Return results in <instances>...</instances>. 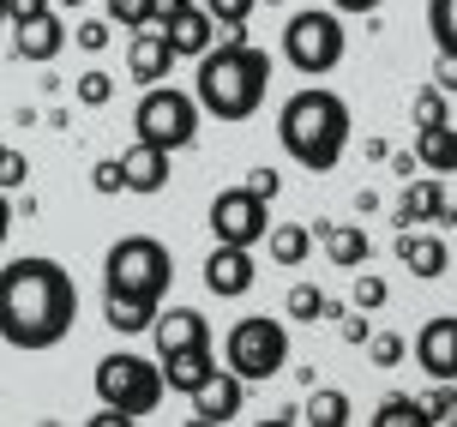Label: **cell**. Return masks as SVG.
<instances>
[{"label":"cell","instance_id":"29","mask_svg":"<svg viewBox=\"0 0 457 427\" xmlns=\"http://www.w3.org/2000/svg\"><path fill=\"white\" fill-rule=\"evenodd\" d=\"M373 427H421V398L391 391L386 404H379V415H373Z\"/></svg>","mask_w":457,"mask_h":427},{"label":"cell","instance_id":"25","mask_svg":"<svg viewBox=\"0 0 457 427\" xmlns=\"http://www.w3.org/2000/svg\"><path fill=\"white\" fill-rule=\"evenodd\" d=\"M301 422H313V427H343V422H349V391H337V385H320V391L307 398V409H301Z\"/></svg>","mask_w":457,"mask_h":427},{"label":"cell","instance_id":"17","mask_svg":"<svg viewBox=\"0 0 457 427\" xmlns=\"http://www.w3.org/2000/svg\"><path fill=\"white\" fill-rule=\"evenodd\" d=\"M175 67V48L162 43V30H133V43H127V72H133V85H162Z\"/></svg>","mask_w":457,"mask_h":427},{"label":"cell","instance_id":"45","mask_svg":"<svg viewBox=\"0 0 457 427\" xmlns=\"http://www.w3.org/2000/svg\"><path fill=\"white\" fill-rule=\"evenodd\" d=\"M259 6H283V0H259Z\"/></svg>","mask_w":457,"mask_h":427},{"label":"cell","instance_id":"26","mask_svg":"<svg viewBox=\"0 0 457 427\" xmlns=\"http://www.w3.org/2000/svg\"><path fill=\"white\" fill-rule=\"evenodd\" d=\"M349 301H355V314H379V307L391 301V283L379 277V271H361V265H355V295H349Z\"/></svg>","mask_w":457,"mask_h":427},{"label":"cell","instance_id":"33","mask_svg":"<svg viewBox=\"0 0 457 427\" xmlns=\"http://www.w3.org/2000/svg\"><path fill=\"white\" fill-rule=\"evenodd\" d=\"M452 13H457V0H428V30H434L439 54H452V43H457V24H452Z\"/></svg>","mask_w":457,"mask_h":427},{"label":"cell","instance_id":"37","mask_svg":"<svg viewBox=\"0 0 457 427\" xmlns=\"http://www.w3.org/2000/svg\"><path fill=\"white\" fill-rule=\"evenodd\" d=\"M247 193H253V199H265V205H271L277 193H283V175H277V169H253V175H247Z\"/></svg>","mask_w":457,"mask_h":427},{"label":"cell","instance_id":"9","mask_svg":"<svg viewBox=\"0 0 457 427\" xmlns=\"http://www.w3.org/2000/svg\"><path fill=\"white\" fill-rule=\"evenodd\" d=\"M205 223L217 241H228V247H259L265 241V229H271V205L253 199L247 187H223L217 199H211Z\"/></svg>","mask_w":457,"mask_h":427},{"label":"cell","instance_id":"2","mask_svg":"<svg viewBox=\"0 0 457 427\" xmlns=\"http://www.w3.org/2000/svg\"><path fill=\"white\" fill-rule=\"evenodd\" d=\"M169 283H175V253L157 235H120L103 253V325L120 338L151 331L157 307L169 301Z\"/></svg>","mask_w":457,"mask_h":427},{"label":"cell","instance_id":"21","mask_svg":"<svg viewBox=\"0 0 457 427\" xmlns=\"http://www.w3.org/2000/svg\"><path fill=\"white\" fill-rule=\"evenodd\" d=\"M157 367H162V385H169V391L193 398V391L211 380L217 356H211V349H175V356H157Z\"/></svg>","mask_w":457,"mask_h":427},{"label":"cell","instance_id":"20","mask_svg":"<svg viewBox=\"0 0 457 427\" xmlns=\"http://www.w3.org/2000/svg\"><path fill=\"white\" fill-rule=\"evenodd\" d=\"M313 241H325V259H331L337 271L367 265V253H373V241H367L361 223H313Z\"/></svg>","mask_w":457,"mask_h":427},{"label":"cell","instance_id":"11","mask_svg":"<svg viewBox=\"0 0 457 427\" xmlns=\"http://www.w3.org/2000/svg\"><path fill=\"white\" fill-rule=\"evenodd\" d=\"M253 247H228V241H217V247L205 253V289L223 295V301H241V295L253 289Z\"/></svg>","mask_w":457,"mask_h":427},{"label":"cell","instance_id":"18","mask_svg":"<svg viewBox=\"0 0 457 427\" xmlns=\"http://www.w3.org/2000/svg\"><path fill=\"white\" fill-rule=\"evenodd\" d=\"M169 169H175V157L169 151H157V145H127V157H120V175H127V193H162L169 187Z\"/></svg>","mask_w":457,"mask_h":427},{"label":"cell","instance_id":"4","mask_svg":"<svg viewBox=\"0 0 457 427\" xmlns=\"http://www.w3.org/2000/svg\"><path fill=\"white\" fill-rule=\"evenodd\" d=\"M349 103H343L337 90L325 85H301L295 96H283V109H277V138H283V151L301 163V169H313V175H331L349 151Z\"/></svg>","mask_w":457,"mask_h":427},{"label":"cell","instance_id":"30","mask_svg":"<svg viewBox=\"0 0 457 427\" xmlns=\"http://www.w3.org/2000/svg\"><path fill=\"white\" fill-rule=\"evenodd\" d=\"M72 96H79L85 109H109V103H114V79H109L103 67H91L79 85H72Z\"/></svg>","mask_w":457,"mask_h":427},{"label":"cell","instance_id":"31","mask_svg":"<svg viewBox=\"0 0 457 427\" xmlns=\"http://www.w3.org/2000/svg\"><path fill=\"white\" fill-rule=\"evenodd\" d=\"M320 307H325V289H320V283H295V289H289V301H283V314L301 319V325H313V319H320Z\"/></svg>","mask_w":457,"mask_h":427},{"label":"cell","instance_id":"46","mask_svg":"<svg viewBox=\"0 0 457 427\" xmlns=\"http://www.w3.org/2000/svg\"><path fill=\"white\" fill-rule=\"evenodd\" d=\"M0 24H6V0H0Z\"/></svg>","mask_w":457,"mask_h":427},{"label":"cell","instance_id":"3","mask_svg":"<svg viewBox=\"0 0 457 427\" xmlns=\"http://www.w3.org/2000/svg\"><path fill=\"white\" fill-rule=\"evenodd\" d=\"M271 96V54L253 43H211L199 54V79H193V103L199 114L217 121H253Z\"/></svg>","mask_w":457,"mask_h":427},{"label":"cell","instance_id":"24","mask_svg":"<svg viewBox=\"0 0 457 427\" xmlns=\"http://www.w3.org/2000/svg\"><path fill=\"white\" fill-rule=\"evenodd\" d=\"M199 6H205V19L217 24V37H223V43H253L247 19H253V6H259V0H199Z\"/></svg>","mask_w":457,"mask_h":427},{"label":"cell","instance_id":"41","mask_svg":"<svg viewBox=\"0 0 457 427\" xmlns=\"http://www.w3.org/2000/svg\"><path fill=\"white\" fill-rule=\"evenodd\" d=\"M379 6H386V0H331V13H343V19H349V13L361 19V13H379Z\"/></svg>","mask_w":457,"mask_h":427},{"label":"cell","instance_id":"1","mask_svg":"<svg viewBox=\"0 0 457 427\" xmlns=\"http://www.w3.org/2000/svg\"><path fill=\"white\" fill-rule=\"evenodd\" d=\"M72 319H79V289L61 259L24 253L12 265H0V343L43 356L54 343H67Z\"/></svg>","mask_w":457,"mask_h":427},{"label":"cell","instance_id":"38","mask_svg":"<svg viewBox=\"0 0 457 427\" xmlns=\"http://www.w3.org/2000/svg\"><path fill=\"white\" fill-rule=\"evenodd\" d=\"M331 325H337V331H343V343H355V349H361V343H367V331H373V325H367V319L355 314V307H343V314L331 319Z\"/></svg>","mask_w":457,"mask_h":427},{"label":"cell","instance_id":"22","mask_svg":"<svg viewBox=\"0 0 457 427\" xmlns=\"http://www.w3.org/2000/svg\"><path fill=\"white\" fill-rule=\"evenodd\" d=\"M428 175H452V163H457V133H452V121H434V127H415V151H410Z\"/></svg>","mask_w":457,"mask_h":427},{"label":"cell","instance_id":"8","mask_svg":"<svg viewBox=\"0 0 457 427\" xmlns=\"http://www.w3.org/2000/svg\"><path fill=\"white\" fill-rule=\"evenodd\" d=\"M283 367H289V331H283V319L253 314V319H235L228 325V373L241 385L277 380Z\"/></svg>","mask_w":457,"mask_h":427},{"label":"cell","instance_id":"36","mask_svg":"<svg viewBox=\"0 0 457 427\" xmlns=\"http://www.w3.org/2000/svg\"><path fill=\"white\" fill-rule=\"evenodd\" d=\"M91 187L103 193V199H114V193H127V175H120V157H103V163H91Z\"/></svg>","mask_w":457,"mask_h":427},{"label":"cell","instance_id":"14","mask_svg":"<svg viewBox=\"0 0 457 427\" xmlns=\"http://www.w3.org/2000/svg\"><path fill=\"white\" fill-rule=\"evenodd\" d=\"M241 398H247V385L235 380L228 367H211V380L193 391V422L199 427H223L241 415Z\"/></svg>","mask_w":457,"mask_h":427},{"label":"cell","instance_id":"43","mask_svg":"<svg viewBox=\"0 0 457 427\" xmlns=\"http://www.w3.org/2000/svg\"><path fill=\"white\" fill-rule=\"evenodd\" d=\"M6 235H12V205L0 199V247H6Z\"/></svg>","mask_w":457,"mask_h":427},{"label":"cell","instance_id":"7","mask_svg":"<svg viewBox=\"0 0 457 427\" xmlns=\"http://www.w3.org/2000/svg\"><path fill=\"white\" fill-rule=\"evenodd\" d=\"M133 138L138 145H157V151H187L199 138V103L193 90H175V85H145L133 109Z\"/></svg>","mask_w":457,"mask_h":427},{"label":"cell","instance_id":"40","mask_svg":"<svg viewBox=\"0 0 457 427\" xmlns=\"http://www.w3.org/2000/svg\"><path fill=\"white\" fill-rule=\"evenodd\" d=\"M43 13H48V0H6V24H30Z\"/></svg>","mask_w":457,"mask_h":427},{"label":"cell","instance_id":"5","mask_svg":"<svg viewBox=\"0 0 457 427\" xmlns=\"http://www.w3.org/2000/svg\"><path fill=\"white\" fill-rule=\"evenodd\" d=\"M96 404L120 409V415H133V422H145V415H157V404L169 398V385H162V367L151 356H138V349H114V356L96 361Z\"/></svg>","mask_w":457,"mask_h":427},{"label":"cell","instance_id":"23","mask_svg":"<svg viewBox=\"0 0 457 427\" xmlns=\"http://www.w3.org/2000/svg\"><path fill=\"white\" fill-rule=\"evenodd\" d=\"M265 253H271L277 265H307V253H313V229L307 223H277V229H265Z\"/></svg>","mask_w":457,"mask_h":427},{"label":"cell","instance_id":"28","mask_svg":"<svg viewBox=\"0 0 457 427\" xmlns=\"http://www.w3.org/2000/svg\"><path fill=\"white\" fill-rule=\"evenodd\" d=\"M109 24L114 30H145V24H157V0H109Z\"/></svg>","mask_w":457,"mask_h":427},{"label":"cell","instance_id":"16","mask_svg":"<svg viewBox=\"0 0 457 427\" xmlns=\"http://www.w3.org/2000/svg\"><path fill=\"white\" fill-rule=\"evenodd\" d=\"M415 361L434 380H457V319H428L415 338Z\"/></svg>","mask_w":457,"mask_h":427},{"label":"cell","instance_id":"47","mask_svg":"<svg viewBox=\"0 0 457 427\" xmlns=\"http://www.w3.org/2000/svg\"><path fill=\"white\" fill-rule=\"evenodd\" d=\"M0 151H6V145H0Z\"/></svg>","mask_w":457,"mask_h":427},{"label":"cell","instance_id":"6","mask_svg":"<svg viewBox=\"0 0 457 427\" xmlns=\"http://www.w3.org/2000/svg\"><path fill=\"white\" fill-rule=\"evenodd\" d=\"M343 48H349V30H343V13H331V6H307V13H295L289 30H283V61H289L301 79L337 72Z\"/></svg>","mask_w":457,"mask_h":427},{"label":"cell","instance_id":"32","mask_svg":"<svg viewBox=\"0 0 457 427\" xmlns=\"http://www.w3.org/2000/svg\"><path fill=\"white\" fill-rule=\"evenodd\" d=\"M367 356H373V367H397V361L410 356V343L397 338V331H367V343H361Z\"/></svg>","mask_w":457,"mask_h":427},{"label":"cell","instance_id":"12","mask_svg":"<svg viewBox=\"0 0 457 427\" xmlns=\"http://www.w3.org/2000/svg\"><path fill=\"white\" fill-rule=\"evenodd\" d=\"M151 338H157V356H175V349H211V319L199 314V307H157Z\"/></svg>","mask_w":457,"mask_h":427},{"label":"cell","instance_id":"44","mask_svg":"<svg viewBox=\"0 0 457 427\" xmlns=\"http://www.w3.org/2000/svg\"><path fill=\"white\" fill-rule=\"evenodd\" d=\"M61 6H72V13H85V0H61Z\"/></svg>","mask_w":457,"mask_h":427},{"label":"cell","instance_id":"19","mask_svg":"<svg viewBox=\"0 0 457 427\" xmlns=\"http://www.w3.org/2000/svg\"><path fill=\"white\" fill-rule=\"evenodd\" d=\"M12 30H19L12 48H19L24 61H37V67L61 61V48H67V24L54 19V13H43V19H30V24H12Z\"/></svg>","mask_w":457,"mask_h":427},{"label":"cell","instance_id":"15","mask_svg":"<svg viewBox=\"0 0 457 427\" xmlns=\"http://www.w3.org/2000/svg\"><path fill=\"white\" fill-rule=\"evenodd\" d=\"M162 43L175 48V61H199V54L217 43V24H211L205 6L193 0V6H181V13H169V19H162Z\"/></svg>","mask_w":457,"mask_h":427},{"label":"cell","instance_id":"39","mask_svg":"<svg viewBox=\"0 0 457 427\" xmlns=\"http://www.w3.org/2000/svg\"><path fill=\"white\" fill-rule=\"evenodd\" d=\"M24 180H30L24 151H0V187H24Z\"/></svg>","mask_w":457,"mask_h":427},{"label":"cell","instance_id":"35","mask_svg":"<svg viewBox=\"0 0 457 427\" xmlns=\"http://www.w3.org/2000/svg\"><path fill=\"white\" fill-rule=\"evenodd\" d=\"M452 415H457V391H452V380H439V391L421 404V422H428V427H445Z\"/></svg>","mask_w":457,"mask_h":427},{"label":"cell","instance_id":"10","mask_svg":"<svg viewBox=\"0 0 457 427\" xmlns=\"http://www.w3.org/2000/svg\"><path fill=\"white\" fill-rule=\"evenodd\" d=\"M421 223H452V193H445V175L415 169L403 180V199H397V229H421Z\"/></svg>","mask_w":457,"mask_h":427},{"label":"cell","instance_id":"42","mask_svg":"<svg viewBox=\"0 0 457 427\" xmlns=\"http://www.w3.org/2000/svg\"><path fill=\"white\" fill-rule=\"evenodd\" d=\"M434 85H439V90H452V85H457V67H452V54H439V67H434Z\"/></svg>","mask_w":457,"mask_h":427},{"label":"cell","instance_id":"27","mask_svg":"<svg viewBox=\"0 0 457 427\" xmlns=\"http://www.w3.org/2000/svg\"><path fill=\"white\" fill-rule=\"evenodd\" d=\"M410 114H415V127H434V121H452V90L421 85V90H415V103H410Z\"/></svg>","mask_w":457,"mask_h":427},{"label":"cell","instance_id":"34","mask_svg":"<svg viewBox=\"0 0 457 427\" xmlns=\"http://www.w3.org/2000/svg\"><path fill=\"white\" fill-rule=\"evenodd\" d=\"M109 37H114L109 19H79V24L67 30V43H79L85 54H103V48H109Z\"/></svg>","mask_w":457,"mask_h":427},{"label":"cell","instance_id":"13","mask_svg":"<svg viewBox=\"0 0 457 427\" xmlns=\"http://www.w3.org/2000/svg\"><path fill=\"white\" fill-rule=\"evenodd\" d=\"M397 265L421 283H439L452 271V247H445V235H428V229H397Z\"/></svg>","mask_w":457,"mask_h":427}]
</instances>
